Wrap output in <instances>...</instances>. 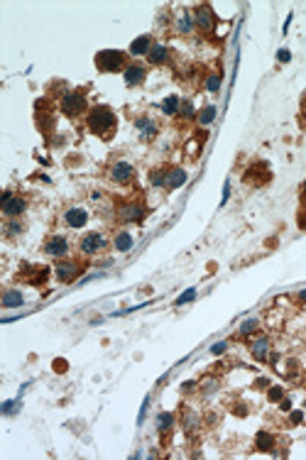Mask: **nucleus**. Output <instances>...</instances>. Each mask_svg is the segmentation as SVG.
I'll use <instances>...</instances> for the list:
<instances>
[{
    "label": "nucleus",
    "instance_id": "obj_1",
    "mask_svg": "<svg viewBox=\"0 0 306 460\" xmlns=\"http://www.w3.org/2000/svg\"><path fill=\"white\" fill-rule=\"evenodd\" d=\"M86 127L93 135L110 140L113 133H115V127H118V118H115L113 108H108V105H93L86 113Z\"/></svg>",
    "mask_w": 306,
    "mask_h": 460
},
{
    "label": "nucleus",
    "instance_id": "obj_2",
    "mask_svg": "<svg viewBox=\"0 0 306 460\" xmlns=\"http://www.w3.org/2000/svg\"><path fill=\"white\" fill-rule=\"evenodd\" d=\"M145 215H147V206H145L142 199H125V201H118L115 208H113V218L118 221L120 225L128 223H140Z\"/></svg>",
    "mask_w": 306,
    "mask_h": 460
},
{
    "label": "nucleus",
    "instance_id": "obj_3",
    "mask_svg": "<svg viewBox=\"0 0 306 460\" xmlns=\"http://www.w3.org/2000/svg\"><path fill=\"white\" fill-rule=\"evenodd\" d=\"M125 59H128V54H123V52H118V49H106V52H98L96 54V69L98 71H103V74H115V71H125Z\"/></svg>",
    "mask_w": 306,
    "mask_h": 460
},
{
    "label": "nucleus",
    "instance_id": "obj_4",
    "mask_svg": "<svg viewBox=\"0 0 306 460\" xmlns=\"http://www.w3.org/2000/svg\"><path fill=\"white\" fill-rule=\"evenodd\" d=\"M108 247V237L103 235L100 230H93V233H86V235L78 240V252L84 257H93V255H100L103 250Z\"/></svg>",
    "mask_w": 306,
    "mask_h": 460
},
{
    "label": "nucleus",
    "instance_id": "obj_5",
    "mask_svg": "<svg viewBox=\"0 0 306 460\" xmlns=\"http://www.w3.org/2000/svg\"><path fill=\"white\" fill-rule=\"evenodd\" d=\"M62 113H64L66 118H78V115H84L86 111V93L84 91H69L64 93V98H62Z\"/></svg>",
    "mask_w": 306,
    "mask_h": 460
},
{
    "label": "nucleus",
    "instance_id": "obj_6",
    "mask_svg": "<svg viewBox=\"0 0 306 460\" xmlns=\"http://www.w3.org/2000/svg\"><path fill=\"white\" fill-rule=\"evenodd\" d=\"M191 15H194V27H196L198 32H203V34H213L216 32V12L211 10V5H206V3H201V5H196L194 10H191Z\"/></svg>",
    "mask_w": 306,
    "mask_h": 460
},
{
    "label": "nucleus",
    "instance_id": "obj_7",
    "mask_svg": "<svg viewBox=\"0 0 306 460\" xmlns=\"http://www.w3.org/2000/svg\"><path fill=\"white\" fill-rule=\"evenodd\" d=\"M108 179L113 184H118V186H128L135 179V167L130 162H125V159H115V162H110L108 167Z\"/></svg>",
    "mask_w": 306,
    "mask_h": 460
},
{
    "label": "nucleus",
    "instance_id": "obj_8",
    "mask_svg": "<svg viewBox=\"0 0 306 460\" xmlns=\"http://www.w3.org/2000/svg\"><path fill=\"white\" fill-rule=\"evenodd\" d=\"M42 252L47 257H54V259H64L69 255V240L64 235H49L47 240L42 243Z\"/></svg>",
    "mask_w": 306,
    "mask_h": 460
},
{
    "label": "nucleus",
    "instance_id": "obj_9",
    "mask_svg": "<svg viewBox=\"0 0 306 460\" xmlns=\"http://www.w3.org/2000/svg\"><path fill=\"white\" fill-rule=\"evenodd\" d=\"M0 208H3V215H5V218H20V215L25 213V208H27V203H25V199L15 196L12 191H5V193H3V201H0Z\"/></svg>",
    "mask_w": 306,
    "mask_h": 460
},
{
    "label": "nucleus",
    "instance_id": "obj_10",
    "mask_svg": "<svg viewBox=\"0 0 306 460\" xmlns=\"http://www.w3.org/2000/svg\"><path fill=\"white\" fill-rule=\"evenodd\" d=\"M81 265L78 262H74V259H56V265H54V274H56V279L59 281H64V284H69V281H74L81 274Z\"/></svg>",
    "mask_w": 306,
    "mask_h": 460
},
{
    "label": "nucleus",
    "instance_id": "obj_11",
    "mask_svg": "<svg viewBox=\"0 0 306 460\" xmlns=\"http://www.w3.org/2000/svg\"><path fill=\"white\" fill-rule=\"evenodd\" d=\"M62 218H64V225H66V228H74V230H78V228H84V225L88 223V211L84 208V206H69Z\"/></svg>",
    "mask_w": 306,
    "mask_h": 460
},
{
    "label": "nucleus",
    "instance_id": "obj_12",
    "mask_svg": "<svg viewBox=\"0 0 306 460\" xmlns=\"http://www.w3.org/2000/svg\"><path fill=\"white\" fill-rule=\"evenodd\" d=\"M135 130H137V135L142 137L145 142H150V140H154V137L159 135V125H157V120H152L150 115L135 118Z\"/></svg>",
    "mask_w": 306,
    "mask_h": 460
},
{
    "label": "nucleus",
    "instance_id": "obj_13",
    "mask_svg": "<svg viewBox=\"0 0 306 460\" xmlns=\"http://www.w3.org/2000/svg\"><path fill=\"white\" fill-rule=\"evenodd\" d=\"M123 76H125V83H128L130 89H135V86H142L145 83V79H147V69L135 61V64H128V67H125Z\"/></svg>",
    "mask_w": 306,
    "mask_h": 460
},
{
    "label": "nucleus",
    "instance_id": "obj_14",
    "mask_svg": "<svg viewBox=\"0 0 306 460\" xmlns=\"http://www.w3.org/2000/svg\"><path fill=\"white\" fill-rule=\"evenodd\" d=\"M174 17V32L176 34H191L196 27H194V15L186 10V8H181V10H176V15H172Z\"/></svg>",
    "mask_w": 306,
    "mask_h": 460
},
{
    "label": "nucleus",
    "instance_id": "obj_15",
    "mask_svg": "<svg viewBox=\"0 0 306 460\" xmlns=\"http://www.w3.org/2000/svg\"><path fill=\"white\" fill-rule=\"evenodd\" d=\"M147 59H150V64H154V67H162V64L169 61V49H167L164 45H152Z\"/></svg>",
    "mask_w": 306,
    "mask_h": 460
},
{
    "label": "nucleus",
    "instance_id": "obj_16",
    "mask_svg": "<svg viewBox=\"0 0 306 460\" xmlns=\"http://www.w3.org/2000/svg\"><path fill=\"white\" fill-rule=\"evenodd\" d=\"M132 235L128 233V230H115V235H113V247L118 250V252H128V250H132Z\"/></svg>",
    "mask_w": 306,
    "mask_h": 460
},
{
    "label": "nucleus",
    "instance_id": "obj_17",
    "mask_svg": "<svg viewBox=\"0 0 306 460\" xmlns=\"http://www.w3.org/2000/svg\"><path fill=\"white\" fill-rule=\"evenodd\" d=\"M184 181H186V171H184V169H179V167L169 169V174H167V189L174 191V189H179Z\"/></svg>",
    "mask_w": 306,
    "mask_h": 460
},
{
    "label": "nucleus",
    "instance_id": "obj_18",
    "mask_svg": "<svg viewBox=\"0 0 306 460\" xmlns=\"http://www.w3.org/2000/svg\"><path fill=\"white\" fill-rule=\"evenodd\" d=\"M150 49H152V39L145 34V37H137L135 42L130 45V54L132 56H140V54H150Z\"/></svg>",
    "mask_w": 306,
    "mask_h": 460
},
{
    "label": "nucleus",
    "instance_id": "obj_19",
    "mask_svg": "<svg viewBox=\"0 0 306 460\" xmlns=\"http://www.w3.org/2000/svg\"><path fill=\"white\" fill-rule=\"evenodd\" d=\"M25 233V225L20 223V218H8L5 221V237L8 240H15V237H20Z\"/></svg>",
    "mask_w": 306,
    "mask_h": 460
},
{
    "label": "nucleus",
    "instance_id": "obj_20",
    "mask_svg": "<svg viewBox=\"0 0 306 460\" xmlns=\"http://www.w3.org/2000/svg\"><path fill=\"white\" fill-rule=\"evenodd\" d=\"M169 169L172 167H154L152 174H150V184H152V186H162V189H167V174H169Z\"/></svg>",
    "mask_w": 306,
    "mask_h": 460
},
{
    "label": "nucleus",
    "instance_id": "obj_21",
    "mask_svg": "<svg viewBox=\"0 0 306 460\" xmlns=\"http://www.w3.org/2000/svg\"><path fill=\"white\" fill-rule=\"evenodd\" d=\"M179 108H181V98H179V96H167V98L162 101V113L164 115H169V118L176 115Z\"/></svg>",
    "mask_w": 306,
    "mask_h": 460
},
{
    "label": "nucleus",
    "instance_id": "obj_22",
    "mask_svg": "<svg viewBox=\"0 0 306 460\" xmlns=\"http://www.w3.org/2000/svg\"><path fill=\"white\" fill-rule=\"evenodd\" d=\"M22 301H25V299H22V294L17 292V289H8V292L3 294V306H5V309H12V306H20Z\"/></svg>",
    "mask_w": 306,
    "mask_h": 460
},
{
    "label": "nucleus",
    "instance_id": "obj_23",
    "mask_svg": "<svg viewBox=\"0 0 306 460\" xmlns=\"http://www.w3.org/2000/svg\"><path fill=\"white\" fill-rule=\"evenodd\" d=\"M267 350H270V340H267V338H260V340L252 343V355H255L257 360L267 358Z\"/></svg>",
    "mask_w": 306,
    "mask_h": 460
},
{
    "label": "nucleus",
    "instance_id": "obj_24",
    "mask_svg": "<svg viewBox=\"0 0 306 460\" xmlns=\"http://www.w3.org/2000/svg\"><path fill=\"white\" fill-rule=\"evenodd\" d=\"M220 79H223V74H220V71H211V74H208V79H206V91H208V93H216V91L220 89Z\"/></svg>",
    "mask_w": 306,
    "mask_h": 460
},
{
    "label": "nucleus",
    "instance_id": "obj_25",
    "mask_svg": "<svg viewBox=\"0 0 306 460\" xmlns=\"http://www.w3.org/2000/svg\"><path fill=\"white\" fill-rule=\"evenodd\" d=\"M216 108H213V105H206V108H203V111L198 113V123L201 125H208V123H213V120H216Z\"/></svg>",
    "mask_w": 306,
    "mask_h": 460
},
{
    "label": "nucleus",
    "instance_id": "obj_26",
    "mask_svg": "<svg viewBox=\"0 0 306 460\" xmlns=\"http://www.w3.org/2000/svg\"><path fill=\"white\" fill-rule=\"evenodd\" d=\"M272 446H274V438L272 436H267V433H260V436H257V448L272 450Z\"/></svg>",
    "mask_w": 306,
    "mask_h": 460
},
{
    "label": "nucleus",
    "instance_id": "obj_27",
    "mask_svg": "<svg viewBox=\"0 0 306 460\" xmlns=\"http://www.w3.org/2000/svg\"><path fill=\"white\" fill-rule=\"evenodd\" d=\"M172 421H174V416H172V414H162V416H159V431L167 433V431L172 428Z\"/></svg>",
    "mask_w": 306,
    "mask_h": 460
},
{
    "label": "nucleus",
    "instance_id": "obj_28",
    "mask_svg": "<svg viewBox=\"0 0 306 460\" xmlns=\"http://www.w3.org/2000/svg\"><path fill=\"white\" fill-rule=\"evenodd\" d=\"M179 115H181V118H191V115H194V105H191V101H181Z\"/></svg>",
    "mask_w": 306,
    "mask_h": 460
},
{
    "label": "nucleus",
    "instance_id": "obj_29",
    "mask_svg": "<svg viewBox=\"0 0 306 460\" xmlns=\"http://www.w3.org/2000/svg\"><path fill=\"white\" fill-rule=\"evenodd\" d=\"M257 325H260V321H245V323L240 325V333L242 336H248V333H252V331H257Z\"/></svg>",
    "mask_w": 306,
    "mask_h": 460
},
{
    "label": "nucleus",
    "instance_id": "obj_30",
    "mask_svg": "<svg viewBox=\"0 0 306 460\" xmlns=\"http://www.w3.org/2000/svg\"><path fill=\"white\" fill-rule=\"evenodd\" d=\"M194 296H196V289H189L186 294H181V296L176 299V306H181V303H186V301H191Z\"/></svg>",
    "mask_w": 306,
    "mask_h": 460
},
{
    "label": "nucleus",
    "instance_id": "obj_31",
    "mask_svg": "<svg viewBox=\"0 0 306 460\" xmlns=\"http://www.w3.org/2000/svg\"><path fill=\"white\" fill-rule=\"evenodd\" d=\"M282 389H279V387H272V389H270V402H279V399H282Z\"/></svg>",
    "mask_w": 306,
    "mask_h": 460
},
{
    "label": "nucleus",
    "instance_id": "obj_32",
    "mask_svg": "<svg viewBox=\"0 0 306 460\" xmlns=\"http://www.w3.org/2000/svg\"><path fill=\"white\" fill-rule=\"evenodd\" d=\"M223 350H226V343H216L213 345V353H223Z\"/></svg>",
    "mask_w": 306,
    "mask_h": 460
},
{
    "label": "nucleus",
    "instance_id": "obj_33",
    "mask_svg": "<svg viewBox=\"0 0 306 460\" xmlns=\"http://www.w3.org/2000/svg\"><path fill=\"white\" fill-rule=\"evenodd\" d=\"M279 59H282V61H289V52H287V49H282V52H279Z\"/></svg>",
    "mask_w": 306,
    "mask_h": 460
},
{
    "label": "nucleus",
    "instance_id": "obj_34",
    "mask_svg": "<svg viewBox=\"0 0 306 460\" xmlns=\"http://www.w3.org/2000/svg\"><path fill=\"white\" fill-rule=\"evenodd\" d=\"M301 203H306V181H304V186H301Z\"/></svg>",
    "mask_w": 306,
    "mask_h": 460
},
{
    "label": "nucleus",
    "instance_id": "obj_35",
    "mask_svg": "<svg viewBox=\"0 0 306 460\" xmlns=\"http://www.w3.org/2000/svg\"><path fill=\"white\" fill-rule=\"evenodd\" d=\"M299 299H306V292H301V294H299Z\"/></svg>",
    "mask_w": 306,
    "mask_h": 460
}]
</instances>
